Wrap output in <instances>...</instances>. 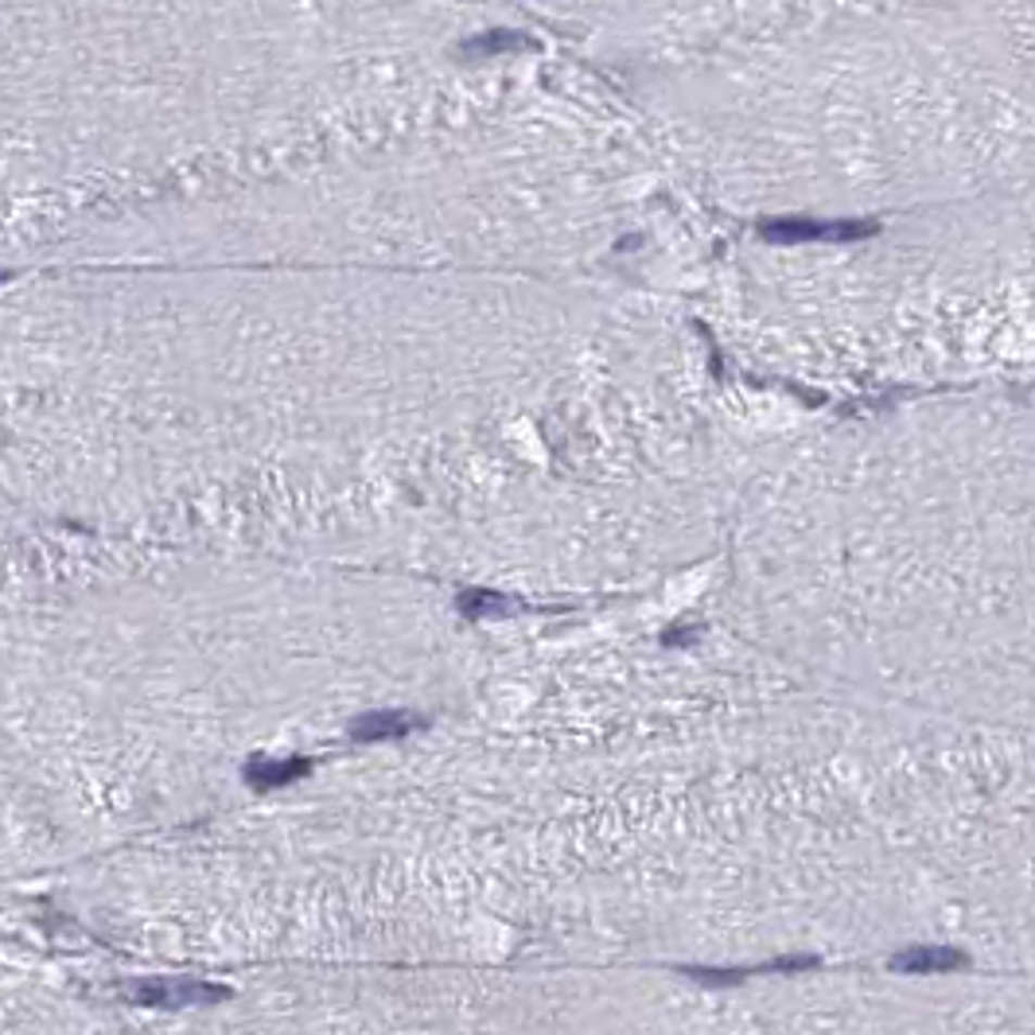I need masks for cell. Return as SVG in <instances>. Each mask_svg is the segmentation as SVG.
<instances>
[{
    "instance_id": "1",
    "label": "cell",
    "mask_w": 1035,
    "mask_h": 1035,
    "mask_svg": "<svg viewBox=\"0 0 1035 1035\" xmlns=\"http://www.w3.org/2000/svg\"><path fill=\"white\" fill-rule=\"evenodd\" d=\"M4 1035H140L122 997L66 965H4Z\"/></svg>"
},
{
    "instance_id": "2",
    "label": "cell",
    "mask_w": 1035,
    "mask_h": 1035,
    "mask_svg": "<svg viewBox=\"0 0 1035 1035\" xmlns=\"http://www.w3.org/2000/svg\"><path fill=\"white\" fill-rule=\"evenodd\" d=\"M864 233H872V226L868 223H833V226L779 223V226H767V238H779V242H806V238H837V242H849V238H864Z\"/></svg>"
}]
</instances>
